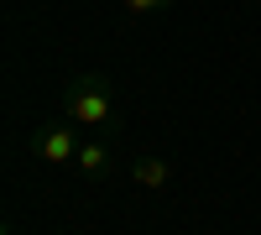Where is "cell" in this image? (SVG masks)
Listing matches in <instances>:
<instances>
[{
  "mask_svg": "<svg viewBox=\"0 0 261 235\" xmlns=\"http://www.w3.org/2000/svg\"><path fill=\"white\" fill-rule=\"evenodd\" d=\"M63 115H68L73 125H94V131L115 125V94H110V84H105L99 73H79L68 89H63Z\"/></svg>",
  "mask_w": 261,
  "mask_h": 235,
  "instance_id": "obj_1",
  "label": "cell"
},
{
  "mask_svg": "<svg viewBox=\"0 0 261 235\" xmlns=\"http://www.w3.org/2000/svg\"><path fill=\"white\" fill-rule=\"evenodd\" d=\"M37 157L53 162V167H68L79 157V141H73V125H47V131L37 136Z\"/></svg>",
  "mask_w": 261,
  "mask_h": 235,
  "instance_id": "obj_2",
  "label": "cell"
},
{
  "mask_svg": "<svg viewBox=\"0 0 261 235\" xmlns=\"http://www.w3.org/2000/svg\"><path fill=\"white\" fill-rule=\"evenodd\" d=\"M73 167L84 178H105V173H110V146H105V141H84L79 157H73Z\"/></svg>",
  "mask_w": 261,
  "mask_h": 235,
  "instance_id": "obj_3",
  "label": "cell"
},
{
  "mask_svg": "<svg viewBox=\"0 0 261 235\" xmlns=\"http://www.w3.org/2000/svg\"><path fill=\"white\" fill-rule=\"evenodd\" d=\"M130 178H136L141 188H162V183L172 178V167H167L162 157H136V162H130Z\"/></svg>",
  "mask_w": 261,
  "mask_h": 235,
  "instance_id": "obj_4",
  "label": "cell"
},
{
  "mask_svg": "<svg viewBox=\"0 0 261 235\" xmlns=\"http://www.w3.org/2000/svg\"><path fill=\"white\" fill-rule=\"evenodd\" d=\"M120 6L130 11V16H157V11H167L172 0H120Z\"/></svg>",
  "mask_w": 261,
  "mask_h": 235,
  "instance_id": "obj_5",
  "label": "cell"
}]
</instances>
